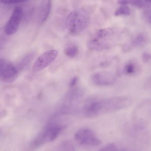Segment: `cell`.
I'll use <instances>...</instances> for the list:
<instances>
[{
    "mask_svg": "<svg viewBox=\"0 0 151 151\" xmlns=\"http://www.w3.org/2000/svg\"><path fill=\"white\" fill-rule=\"evenodd\" d=\"M150 54L148 52H144L142 54V59L145 63H147L149 62L150 59Z\"/></svg>",
    "mask_w": 151,
    "mask_h": 151,
    "instance_id": "44dd1931",
    "label": "cell"
},
{
    "mask_svg": "<svg viewBox=\"0 0 151 151\" xmlns=\"http://www.w3.org/2000/svg\"><path fill=\"white\" fill-rule=\"evenodd\" d=\"M50 0L42 1L39 7L38 13V22L40 24L44 23L47 19L51 9Z\"/></svg>",
    "mask_w": 151,
    "mask_h": 151,
    "instance_id": "8fae6325",
    "label": "cell"
},
{
    "mask_svg": "<svg viewBox=\"0 0 151 151\" xmlns=\"http://www.w3.org/2000/svg\"><path fill=\"white\" fill-rule=\"evenodd\" d=\"M117 2L122 5L130 4L139 8H147L151 7V1L145 0H119Z\"/></svg>",
    "mask_w": 151,
    "mask_h": 151,
    "instance_id": "4fadbf2b",
    "label": "cell"
},
{
    "mask_svg": "<svg viewBox=\"0 0 151 151\" xmlns=\"http://www.w3.org/2000/svg\"><path fill=\"white\" fill-rule=\"evenodd\" d=\"M146 41V35L143 33H139L126 42L123 46L122 50L123 51L127 52L135 47L142 46L145 43Z\"/></svg>",
    "mask_w": 151,
    "mask_h": 151,
    "instance_id": "30bf717a",
    "label": "cell"
},
{
    "mask_svg": "<svg viewBox=\"0 0 151 151\" xmlns=\"http://www.w3.org/2000/svg\"><path fill=\"white\" fill-rule=\"evenodd\" d=\"M91 79L92 83L95 85L106 86L114 84L116 78L113 73L104 71L94 73L92 76Z\"/></svg>",
    "mask_w": 151,
    "mask_h": 151,
    "instance_id": "9c48e42d",
    "label": "cell"
},
{
    "mask_svg": "<svg viewBox=\"0 0 151 151\" xmlns=\"http://www.w3.org/2000/svg\"><path fill=\"white\" fill-rule=\"evenodd\" d=\"M131 103L129 98L122 96L95 99L86 103L83 112L86 117L94 118L124 109Z\"/></svg>",
    "mask_w": 151,
    "mask_h": 151,
    "instance_id": "6da1fadb",
    "label": "cell"
},
{
    "mask_svg": "<svg viewBox=\"0 0 151 151\" xmlns=\"http://www.w3.org/2000/svg\"><path fill=\"white\" fill-rule=\"evenodd\" d=\"M65 127V126L54 121L48 122L31 142L36 149L48 142L55 140Z\"/></svg>",
    "mask_w": 151,
    "mask_h": 151,
    "instance_id": "277c9868",
    "label": "cell"
},
{
    "mask_svg": "<svg viewBox=\"0 0 151 151\" xmlns=\"http://www.w3.org/2000/svg\"><path fill=\"white\" fill-rule=\"evenodd\" d=\"M75 140L83 145L96 146L101 142L94 132L90 129L83 128L78 131L74 135Z\"/></svg>",
    "mask_w": 151,
    "mask_h": 151,
    "instance_id": "5b68a950",
    "label": "cell"
},
{
    "mask_svg": "<svg viewBox=\"0 0 151 151\" xmlns=\"http://www.w3.org/2000/svg\"><path fill=\"white\" fill-rule=\"evenodd\" d=\"M130 13L129 8L126 5H122L119 7L115 12L114 15L116 16L121 15H128Z\"/></svg>",
    "mask_w": 151,
    "mask_h": 151,
    "instance_id": "e0dca14e",
    "label": "cell"
},
{
    "mask_svg": "<svg viewBox=\"0 0 151 151\" xmlns=\"http://www.w3.org/2000/svg\"><path fill=\"white\" fill-rule=\"evenodd\" d=\"M35 55L33 52H30L25 55L21 60L20 62V66L23 67L27 65L32 60Z\"/></svg>",
    "mask_w": 151,
    "mask_h": 151,
    "instance_id": "2e32d148",
    "label": "cell"
},
{
    "mask_svg": "<svg viewBox=\"0 0 151 151\" xmlns=\"http://www.w3.org/2000/svg\"><path fill=\"white\" fill-rule=\"evenodd\" d=\"M78 52V47L73 43H70L67 44L64 49L65 54L70 58H73L76 56Z\"/></svg>",
    "mask_w": 151,
    "mask_h": 151,
    "instance_id": "9a60e30c",
    "label": "cell"
},
{
    "mask_svg": "<svg viewBox=\"0 0 151 151\" xmlns=\"http://www.w3.org/2000/svg\"><path fill=\"white\" fill-rule=\"evenodd\" d=\"M53 151H75V148L71 141L65 140L61 142Z\"/></svg>",
    "mask_w": 151,
    "mask_h": 151,
    "instance_id": "5bb4252c",
    "label": "cell"
},
{
    "mask_svg": "<svg viewBox=\"0 0 151 151\" xmlns=\"http://www.w3.org/2000/svg\"><path fill=\"white\" fill-rule=\"evenodd\" d=\"M125 30L119 28H103L97 31L89 41L88 47L91 50L100 51L117 45L125 35Z\"/></svg>",
    "mask_w": 151,
    "mask_h": 151,
    "instance_id": "7a4b0ae2",
    "label": "cell"
},
{
    "mask_svg": "<svg viewBox=\"0 0 151 151\" xmlns=\"http://www.w3.org/2000/svg\"><path fill=\"white\" fill-rule=\"evenodd\" d=\"M141 70L138 62L134 59H130L127 61L123 66V72L129 76H135L139 73Z\"/></svg>",
    "mask_w": 151,
    "mask_h": 151,
    "instance_id": "7c38bea8",
    "label": "cell"
},
{
    "mask_svg": "<svg viewBox=\"0 0 151 151\" xmlns=\"http://www.w3.org/2000/svg\"><path fill=\"white\" fill-rule=\"evenodd\" d=\"M58 55L55 50H47L41 54L36 60L32 67V70L38 72L45 69L51 64Z\"/></svg>",
    "mask_w": 151,
    "mask_h": 151,
    "instance_id": "8992f818",
    "label": "cell"
},
{
    "mask_svg": "<svg viewBox=\"0 0 151 151\" xmlns=\"http://www.w3.org/2000/svg\"><path fill=\"white\" fill-rule=\"evenodd\" d=\"M98 151H117V150L114 144L110 143L104 146Z\"/></svg>",
    "mask_w": 151,
    "mask_h": 151,
    "instance_id": "ac0fdd59",
    "label": "cell"
},
{
    "mask_svg": "<svg viewBox=\"0 0 151 151\" xmlns=\"http://www.w3.org/2000/svg\"><path fill=\"white\" fill-rule=\"evenodd\" d=\"M89 20L90 15L87 10L84 8H78L73 10L68 15L66 26L72 33L78 34L87 28Z\"/></svg>",
    "mask_w": 151,
    "mask_h": 151,
    "instance_id": "3957f363",
    "label": "cell"
},
{
    "mask_svg": "<svg viewBox=\"0 0 151 151\" xmlns=\"http://www.w3.org/2000/svg\"><path fill=\"white\" fill-rule=\"evenodd\" d=\"M23 14L22 9L17 6L14 9L4 27V32L7 35H13L17 31Z\"/></svg>",
    "mask_w": 151,
    "mask_h": 151,
    "instance_id": "52a82bcc",
    "label": "cell"
},
{
    "mask_svg": "<svg viewBox=\"0 0 151 151\" xmlns=\"http://www.w3.org/2000/svg\"><path fill=\"white\" fill-rule=\"evenodd\" d=\"M17 76V68L4 59L0 58V79L4 82L10 83L14 81Z\"/></svg>",
    "mask_w": 151,
    "mask_h": 151,
    "instance_id": "ba28073f",
    "label": "cell"
},
{
    "mask_svg": "<svg viewBox=\"0 0 151 151\" xmlns=\"http://www.w3.org/2000/svg\"><path fill=\"white\" fill-rule=\"evenodd\" d=\"M25 1L22 0H0V2L6 4H13L22 3Z\"/></svg>",
    "mask_w": 151,
    "mask_h": 151,
    "instance_id": "ffe728a7",
    "label": "cell"
},
{
    "mask_svg": "<svg viewBox=\"0 0 151 151\" xmlns=\"http://www.w3.org/2000/svg\"><path fill=\"white\" fill-rule=\"evenodd\" d=\"M78 80V78L76 77L73 78L69 83V86L71 87H73L75 86Z\"/></svg>",
    "mask_w": 151,
    "mask_h": 151,
    "instance_id": "7402d4cb",
    "label": "cell"
},
{
    "mask_svg": "<svg viewBox=\"0 0 151 151\" xmlns=\"http://www.w3.org/2000/svg\"><path fill=\"white\" fill-rule=\"evenodd\" d=\"M150 7L145 8L143 14V17L144 20L148 23L151 21Z\"/></svg>",
    "mask_w": 151,
    "mask_h": 151,
    "instance_id": "d6986e66",
    "label": "cell"
}]
</instances>
